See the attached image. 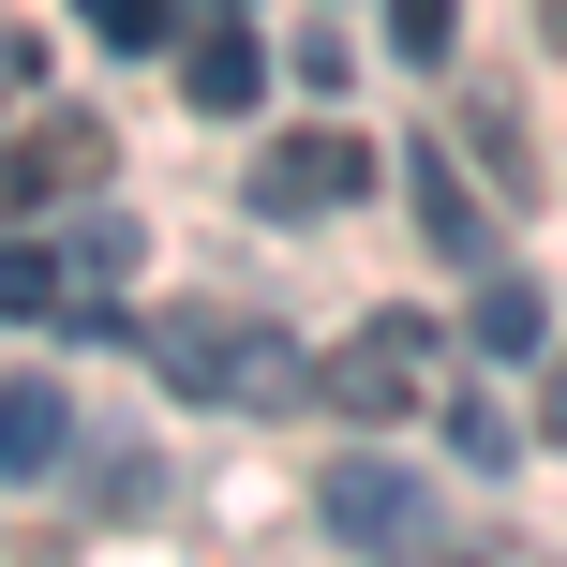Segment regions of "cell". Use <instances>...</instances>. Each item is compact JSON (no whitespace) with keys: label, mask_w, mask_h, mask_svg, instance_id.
<instances>
[{"label":"cell","mask_w":567,"mask_h":567,"mask_svg":"<svg viewBox=\"0 0 567 567\" xmlns=\"http://www.w3.org/2000/svg\"><path fill=\"white\" fill-rule=\"evenodd\" d=\"M433 373H449V329H433V313H359V329L329 343V419H403Z\"/></svg>","instance_id":"obj_2"},{"label":"cell","mask_w":567,"mask_h":567,"mask_svg":"<svg viewBox=\"0 0 567 567\" xmlns=\"http://www.w3.org/2000/svg\"><path fill=\"white\" fill-rule=\"evenodd\" d=\"M90 179H105V120H90V105L30 120V135H0V225H30V209L90 195Z\"/></svg>","instance_id":"obj_5"},{"label":"cell","mask_w":567,"mask_h":567,"mask_svg":"<svg viewBox=\"0 0 567 567\" xmlns=\"http://www.w3.org/2000/svg\"><path fill=\"white\" fill-rule=\"evenodd\" d=\"M329 538L343 553H433V493L403 478L389 449H343L329 463Z\"/></svg>","instance_id":"obj_4"},{"label":"cell","mask_w":567,"mask_h":567,"mask_svg":"<svg viewBox=\"0 0 567 567\" xmlns=\"http://www.w3.org/2000/svg\"><path fill=\"white\" fill-rule=\"evenodd\" d=\"M165 16H179V0H90V30H105V45H165Z\"/></svg>","instance_id":"obj_15"},{"label":"cell","mask_w":567,"mask_h":567,"mask_svg":"<svg viewBox=\"0 0 567 567\" xmlns=\"http://www.w3.org/2000/svg\"><path fill=\"white\" fill-rule=\"evenodd\" d=\"M419 239H433V255H463V269H478V255H493V209H478V179H463V165H449V135H433V150H419Z\"/></svg>","instance_id":"obj_8"},{"label":"cell","mask_w":567,"mask_h":567,"mask_svg":"<svg viewBox=\"0 0 567 567\" xmlns=\"http://www.w3.org/2000/svg\"><path fill=\"white\" fill-rule=\"evenodd\" d=\"M255 90H269V45H255V30H225V16H209L195 45H179V105H195V120H239Z\"/></svg>","instance_id":"obj_6"},{"label":"cell","mask_w":567,"mask_h":567,"mask_svg":"<svg viewBox=\"0 0 567 567\" xmlns=\"http://www.w3.org/2000/svg\"><path fill=\"white\" fill-rule=\"evenodd\" d=\"M449 30H463V0H389V45L403 60H449Z\"/></svg>","instance_id":"obj_14"},{"label":"cell","mask_w":567,"mask_h":567,"mask_svg":"<svg viewBox=\"0 0 567 567\" xmlns=\"http://www.w3.org/2000/svg\"><path fill=\"white\" fill-rule=\"evenodd\" d=\"M16 90H30V30L0 16V105H16Z\"/></svg>","instance_id":"obj_16"},{"label":"cell","mask_w":567,"mask_h":567,"mask_svg":"<svg viewBox=\"0 0 567 567\" xmlns=\"http://www.w3.org/2000/svg\"><path fill=\"white\" fill-rule=\"evenodd\" d=\"M60 299H75V269H60L45 239H0V313H16V329H45Z\"/></svg>","instance_id":"obj_10"},{"label":"cell","mask_w":567,"mask_h":567,"mask_svg":"<svg viewBox=\"0 0 567 567\" xmlns=\"http://www.w3.org/2000/svg\"><path fill=\"white\" fill-rule=\"evenodd\" d=\"M60 433H75V403L45 373H0V478H60Z\"/></svg>","instance_id":"obj_7"},{"label":"cell","mask_w":567,"mask_h":567,"mask_svg":"<svg viewBox=\"0 0 567 567\" xmlns=\"http://www.w3.org/2000/svg\"><path fill=\"white\" fill-rule=\"evenodd\" d=\"M60 269H75V299H90V284H120V269H135V225H120V209H90V225L60 239Z\"/></svg>","instance_id":"obj_11"},{"label":"cell","mask_w":567,"mask_h":567,"mask_svg":"<svg viewBox=\"0 0 567 567\" xmlns=\"http://www.w3.org/2000/svg\"><path fill=\"white\" fill-rule=\"evenodd\" d=\"M343 195H373V150L343 135V120H313V135H269V150H255V209H269V225H329Z\"/></svg>","instance_id":"obj_3"},{"label":"cell","mask_w":567,"mask_h":567,"mask_svg":"<svg viewBox=\"0 0 567 567\" xmlns=\"http://www.w3.org/2000/svg\"><path fill=\"white\" fill-rule=\"evenodd\" d=\"M463 343H478V359H538V284H508V269H493L478 299H463Z\"/></svg>","instance_id":"obj_9"},{"label":"cell","mask_w":567,"mask_h":567,"mask_svg":"<svg viewBox=\"0 0 567 567\" xmlns=\"http://www.w3.org/2000/svg\"><path fill=\"white\" fill-rule=\"evenodd\" d=\"M538 433H567V343H553V373H538Z\"/></svg>","instance_id":"obj_17"},{"label":"cell","mask_w":567,"mask_h":567,"mask_svg":"<svg viewBox=\"0 0 567 567\" xmlns=\"http://www.w3.org/2000/svg\"><path fill=\"white\" fill-rule=\"evenodd\" d=\"M449 449H463V463H478V478H508V463H523V433H508V419H493V403H449Z\"/></svg>","instance_id":"obj_12"},{"label":"cell","mask_w":567,"mask_h":567,"mask_svg":"<svg viewBox=\"0 0 567 567\" xmlns=\"http://www.w3.org/2000/svg\"><path fill=\"white\" fill-rule=\"evenodd\" d=\"M150 373L195 403H329V359H299L269 313H150Z\"/></svg>","instance_id":"obj_1"},{"label":"cell","mask_w":567,"mask_h":567,"mask_svg":"<svg viewBox=\"0 0 567 567\" xmlns=\"http://www.w3.org/2000/svg\"><path fill=\"white\" fill-rule=\"evenodd\" d=\"M463 105H478V150H493V179L523 195V179H538V165H523V105H508V90H463Z\"/></svg>","instance_id":"obj_13"},{"label":"cell","mask_w":567,"mask_h":567,"mask_svg":"<svg viewBox=\"0 0 567 567\" xmlns=\"http://www.w3.org/2000/svg\"><path fill=\"white\" fill-rule=\"evenodd\" d=\"M449 567H478V553H449Z\"/></svg>","instance_id":"obj_19"},{"label":"cell","mask_w":567,"mask_h":567,"mask_svg":"<svg viewBox=\"0 0 567 567\" xmlns=\"http://www.w3.org/2000/svg\"><path fill=\"white\" fill-rule=\"evenodd\" d=\"M209 16H239V0H209Z\"/></svg>","instance_id":"obj_18"}]
</instances>
